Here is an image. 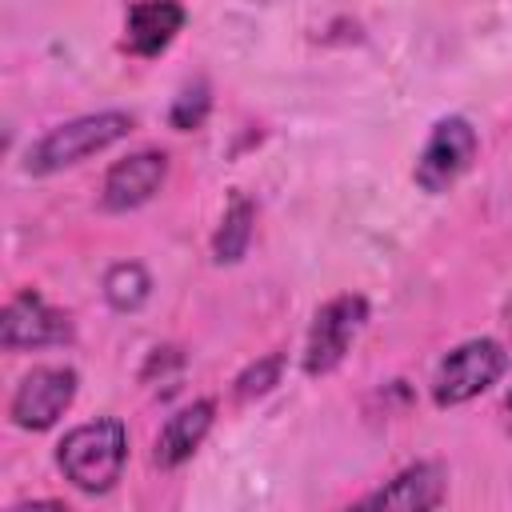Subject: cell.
Returning <instances> with one entry per match:
<instances>
[{
  "instance_id": "obj_1",
  "label": "cell",
  "mask_w": 512,
  "mask_h": 512,
  "mask_svg": "<svg viewBox=\"0 0 512 512\" xmlns=\"http://www.w3.org/2000/svg\"><path fill=\"white\" fill-rule=\"evenodd\" d=\"M128 460V428L116 416H96L88 424H76L56 444V468L76 492L104 496L116 488Z\"/></svg>"
},
{
  "instance_id": "obj_2",
  "label": "cell",
  "mask_w": 512,
  "mask_h": 512,
  "mask_svg": "<svg viewBox=\"0 0 512 512\" xmlns=\"http://www.w3.org/2000/svg\"><path fill=\"white\" fill-rule=\"evenodd\" d=\"M132 124H136L132 112H120V108L64 120V124L48 128L40 140H32V148L24 152V172L28 176H56L72 164H84L88 156L120 144L132 132Z\"/></svg>"
},
{
  "instance_id": "obj_3",
  "label": "cell",
  "mask_w": 512,
  "mask_h": 512,
  "mask_svg": "<svg viewBox=\"0 0 512 512\" xmlns=\"http://www.w3.org/2000/svg\"><path fill=\"white\" fill-rule=\"evenodd\" d=\"M508 372V352L500 340L492 336H472L464 344H456L432 376V400L436 408H456L476 400L480 392H488L500 376Z\"/></svg>"
},
{
  "instance_id": "obj_4",
  "label": "cell",
  "mask_w": 512,
  "mask_h": 512,
  "mask_svg": "<svg viewBox=\"0 0 512 512\" xmlns=\"http://www.w3.org/2000/svg\"><path fill=\"white\" fill-rule=\"evenodd\" d=\"M476 152H480V136H476V128H472L468 116H444V120H436L432 132H428V140H424V148H420V156H416V168H412L416 188L428 192V196L448 192L472 168Z\"/></svg>"
},
{
  "instance_id": "obj_5",
  "label": "cell",
  "mask_w": 512,
  "mask_h": 512,
  "mask_svg": "<svg viewBox=\"0 0 512 512\" xmlns=\"http://www.w3.org/2000/svg\"><path fill=\"white\" fill-rule=\"evenodd\" d=\"M368 324V300L360 292H344L332 296L324 308H316L308 340H304V376H328L344 364V356L352 352V340L360 336V328Z\"/></svg>"
},
{
  "instance_id": "obj_6",
  "label": "cell",
  "mask_w": 512,
  "mask_h": 512,
  "mask_svg": "<svg viewBox=\"0 0 512 512\" xmlns=\"http://www.w3.org/2000/svg\"><path fill=\"white\" fill-rule=\"evenodd\" d=\"M76 388H80L76 368H68V364H40V368H32L16 384V392L8 400V416L24 432H48L72 408Z\"/></svg>"
},
{
  "instance_id": "obj_7",
  "label": "cell",
  "mask_w": 512,
  "mask_h": 512,
  "mask_svg": "<svg viewBox=\"0 0 512 512\" xmlns=\"http://www.w3.org/2000/svg\"><path fill=\"white\" fill-rule=\"evenodd\" d=\"M72 340L68 312L52 308L36 288L16 292L0 312V344L4 352H36V348H60Z\"/></svg>"
},
{
  "instance_id": "obj_8",
  "label": "cell",
  "mask_w": 512,
  "mask_h": 512,
  "mask_svg": "<svg viewBox=\"0 0 512 512\" xmlns=\"http://www.w3.org/2000/svg\"><path fill=\"white\" fill-rule=\"evenodd\" d=\"M168 180V152L160 148H140V152H128L124 160H116L108 172H104V184H100V204L108 212H132V208H144Z\"/></svg>"
},
{
  "instance_id": "obj_9",
  "label": "cell",
  "mask_w": 512,
  "mask_h": 512,
  "mask_svg": "<svg viewBox=\"0 0 512 512\" xmlns=\"http://www.w3.org/2000/svg\"><path fill=\"white\" fill-rule=\"evenodd\" d=\"M444 488H448V472L436 460H416L404 472H396L388 484H380L376 492H368L360 500V508H396V512H432L444 504Z\"/></svg>"
},
{
  "instance_id": "obj_10",
  "label": "cell",
  "mask_w": 512,
  "mask_h": 512,
  "mask_svg": "<svg viewBox=\"0 0 512 512\" xmlns=\"http://www.w3.org/2000/svg\"><path fill=\"white\" fill-rule=\"evenodd\" d=\"M188 12L180 0H136L124 16V48L132 56H160L176 32L184 28Z\"/></svg>"
},
{
  "instance_id": "obj_11",
  "label": "cell",
  "mask_w": 512,
  "mask_h": 512,
  "mask_svg": "<svg viewBox=\"0 0 512 512\" xmlns=\"http://www.w3.org/2000/svg\"><path fill=\"white\" fill-rule=\"evenodd\" d=\"M216 424V404L212 400H192L184 404L180 412H172L164 420V428L156 432V444H152V460L160 468H180L184 460H192V452L204 444V436L212 432Z\"/></svg>"
},
{
  "instance_id": "obj_12",
  "label": "cell",
  "mask_w": 512,
  "mask_h": 512,
  "mask_svg": "<svg viewBox=\"0 0 512 512\" xmlns=\"http://www.w3.org/2000/svg\"><path fill=\"white\" fill-rule=\"evenodd\" d=\"M252 232H256V204L248 196H232L224 216H220V228L212 236V260L216 264H240L248 256V244H252Z\"/></svg>"
},
{
  "instance_id": "obj_13",
  "label": "cell",
  "mask_w": 512,
  "mask_h": 512,
  "mask_svg": "<svg viewBox=\"0 0 512 512\" xmlns=\"http://www.w3.org/2000/svg\"><path fill=\"white\" fill-rule=\"evenodd\" d=\"M104 300H108V308L112 312H140L144 304H148V296H152V276H148V268L144 264H136V260H120V264H112L108 272H104Z\"/></svg>"
},
{
  "instance_id": "obj_14",
  "label": "cell",
  "mask_w": 512,
  "mask_h": 512,
  "mask_svg": "<svg viewBox=\"0 0 512 512\" xmlns=\"http://www.w3.org/2000/svg\"><path fill=\"white\" fill-rule=\"evenodd\" d=\"M280 372H284V352H268V356L252 360V364L232 380V396H236L240 404L260 400V396H268V392L280 384Z\"/></svg>"
},
{
  "instance_id": "obj_15",
  "label": "cell",
  "mask_w": 512,
  "mask_h": 512,
  "mask_svg": "<svg viewBox=\"0 0 512 512\" xmlns=\"http://www.w3.org/2000/svg\"><path fill=\"white\" fill-rule=\"evenodd\" d=\"M208 112H212V88H208L204 80H192V84H184L180 96L172 100L168 124H172L176 132H192V128H200V124L208 120Z\"/></svg>"
},
{
  "instance_id": "obj_16",
  "label": "cell",
  "mask_w": 512,
  "mask_h": 512,
  "mask_svg": "<svg viewBox=\"0 0 512 512\" xmlns=\"http://www.w3.org/2000/svg\"><path fill=\"white\" fill-rule=\"evenodd\" d=\"M504 416H508V424H512V388H508V396H504Z\"/></svg>"
},
{
  "instance_id": "obj_17",
  "label": "cell",
  "mask_w": 512,
  "mask_h": 512,
  "mask_svg": "<svg viewBox=\"0 0 512 512\" xmlns=\"http://www.w3.org/2000/svg\"><path fill=\"white\" fill-rule=\"evenodd\" d=\"M508 320H512V304H508Z\"/></svg>"
}]
</instances>
